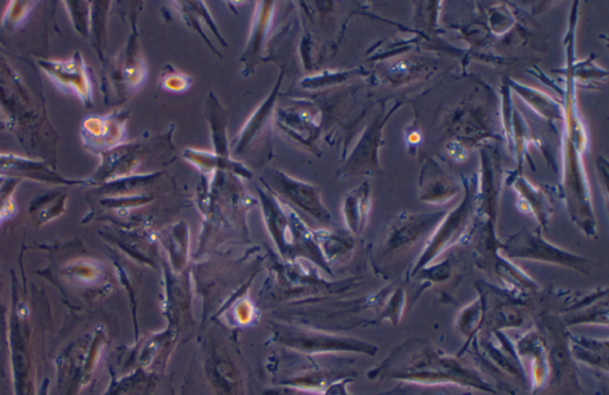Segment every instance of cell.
<instances>
[{"label":"cell","mask_w":609,"mask_h":395,"mask_svg":"<svg viewBox=\"0 0 609 395\" xmlns=\"http://www.w3.org/2000/svg\"><path fill=\"white\" fill-rule=\"evenodd\" d=\"M369 379L395 380L407 386H456L497 393L491 382L461 357L450 356L425 340H408L369 372Z\"/></svg>","instance_id":"6da1fadb"},{"label":"cell","mask_w":609,"mask_h":395,"mask_svg":"<svg viewBox=\"0 0 609 395\" xmlns=\"http://www.w3.org/2000/svg\"><path fill=\"white\" fill-rule=\"evenodd\" d=\"M464 188H466V194H464L462 202L439 222L438 227L426 242L422 254L414 262L410 277H416L419 271L429 267L445 250L456 246L469 234L479 200H477V187L474 183Z\"/></svg>","instance_id":"7a4b0ae2"},{"label":"cell","mask_w":609,"mask_h":395,"mask_svg":"<svg viewBox=\"0 0 609 395\" xmlns=\"http://www.w3.org/2000/svg\"><path fill=\"white\" fill-rule=\"evenodd\" d=\"M499 250L506 259L551 263V265L574 269L582 274L592 273L590 261L586 257L571 254L546 242L541 230H521L507 237L504 243H500Z\"/></svg>","instance_id":"3957f363"},{"label":"cell","mask_w":609,"mask_h":395,"mask_svg":"<svg viewBox=\"0 0 609 395\" xmlns=\"http://www.w3.org/2000/svg\"><path fill=\"white\" fill-rule=\"evenodd\" d=\"M445 212L401 213L386 225L378 249L379 261L393 259L417 244L423 237L432 235Z\"/></svg>","instance_id":"277c9868"},{"label":"cell","mask_w":609,"mask_h":395,"mask_svg":"<svg viewBox=\"0 0 609 395\" xmlns=\"http://www.w3.org/2000/svg\"><path fill=\"white\" fill-rule=\"evenodd\" d=\"M40 66L59 89L73 92L84 104L92 103L91 81L79 53L68 61H40Z\"/></svg>","instance_id":"5b68a950"},{"label":"cell","mask_w":609,"mask_h":395,"mask_svg":"<svg viewBox=\"0 0 609 395\" xmlns=\"http://www.w3.org/2000/svg\"><path fill=\"white\" fill-rule=\"evenodd\" d=\"M282 343L287 344L293 349L304 351V353H334V351H345V353H359L374 356L378 353V347L372 343L354 340V338L329 336L323 334L312 335L291 334L281 337Z\"/></svg>","instance_id":"8992f818"},{"label":"cell","mask_w":609,"mask_h":395,"mask_svg":"<svg viewBox=\"0 0 609 395\" xmlns=\"http://www.w3.org/2000/svg\"><path fill=\"white\" fill-rule=\"evenodd\" d=\"M419 192L423 202L444 205L457 196L458 185L445 169L430 160L420 175Z\"/></svg>","instance_id":"52a82bcc"},{"label":"cell","mask_w":609,"mask_h":395,"mask_svg":"<svg viewBox=\"0 0 609 395\" xmlns=\"http://www.w3.org/2000/svg\"><path fill=\"white\" fill-rule=\"evenodd\" d=\"M513 190L518 193L519 209L527 215L535 217L541 227L545 228L549 224L554 206L542 188L536 187L527 181L525 178H513Z\"/></svg>","instance_id":"ba28073f"},{"label":"cell","mask_w":609,"mask_h":395,"mask_svg":"<svg viewBox=\"0 0 609 395\" xmlns=\"http://www.w3.org/2000/svg\"><path fill=\"white\" fill-rule=\"evenodd\" d=\"M83 135L87 146L110 149L123 140L124 127L115 118L90 117L83 123Z\"/></svg>","instance_id":"9c48e42d"},{"label":"cell","mask_w":609,"mask_h":395,"mask_svg":"<svg viewBox=\"0 0 609 395\" xmlns=\"http://www.w3.org/2000/svg\"><path fill=\"white\" fill-rule=\"evenodd\" d=\"M370 208H372V199H370L369 183L366 181L347 194L344 200L343 215L351 233L362 234L368 222Z\"/></svg>","instance_id":"30bf717a"},{"label":"cell","mask_w":609,"mask_h":395,"mask_svg":"<svg viewBox=\"0 0 609 395\" xmlns=\"http://www.w3.org/2000/svg\"><path fill=\"white\" fill-rule=\"evenodd\" d=\"M281 193H284L287 198H290L293 203L300 206L301 209L311 213L313 217L324 221V219L330 218V213L324 209L316 190H313L309 185H301L300 183H293L292 180L282 181L279 186Z\"/></svg>","instance_id":"8fae6325"},{"label":"cell","mask_w":609,"mask_h":395,"mask_svg":"<svg viewBox=\"0 0 609 395\" xmlns=\"http://www.w3.org/2000/svg\"><path fill=\"white\" fill-rule=\"evenodd\" d=\"M581 338L582 340H575V343L571 346V355L588 366L602 368L607 372V344L601 347L600 341L586 340L585 337Z\"/></svg>","instance_id":"7c38bea8"},{"label":"cell","mask_w":609,"mask_h":395,"mask_svg":"<svg viewBox=\"0 0 609 395\" xmlns=\"http://www.w3.org/2000/svg\"><path fill=\"white\" fill-rule=\"evenodd\" d=\"M102 273V266L90 260L74 261L65 268L67 278L87 285L97 282L102 277Z\"/></svg>","instance_id":"4fadbf2b"},{"label":"cell","mask_w":609,"mask_h":395,"mask_svg":"<svg viewBox=\"0 0 609 395\" xmlns=\"http://www.w3.org/2000/svg\"><path fill=\"white\" fill-rule=\"evenodd\" d=\"M33 6L34 3L29 2H12L4 14V27L8 29L17 28L27 18Z\"/></svg>","instance_id":"5bb4252c"},{"label":"cell","mask_w":609,"mask_h":395,"mask_svg":"<svg viewBox=\"0 0 609 395\" xmlns=\"http://www.w3.org/2000/svg\"><path fill=\"white\" fill-rule=\"evenodd\" d=\"M190 84L191 80L188 79L186 75L180 73L167 74L166 77L162 79L163 89L172 92L186 91Z\"/></svg>","instance_id":"9a60e30c"},{"label":"cell","mask_w":609,"mask_h":395,"mask_svg":"<svg viewBox=\"0 0 609 395\" xmlns=\"http://www.w3.org/2000/svg\"><path fill=\"white\" fill-rule=\"evenodd\" d=\"M16 211L14 199L11 197V190L9 187H3L0 190V223L4 219L12 216V213Z\"/></svg>","instance_id":"2e32d148"},{"label":"cell","mask_w":609,"mask_h":395,"mask_svg":"<svg viewBox=\"0 0 609 395\" xmlns=\"http://www.w3.org/2000/svg\"><path fill=\"white\" fill-rule=\"evenodd\" d=\"M351 381H353V379L350 378H343L337 380L336 382H334V384L328 387V390H326L324 395H351L348 392V384ZM380 395H387V393Z\"/></svg>","instance_id":"e0dca14e"},{"label":"cell","mask_w":609,"mask_h":395,"mask_svg":"<svg viewBox=\"0 0 609 395\" xmlns=\"http://www.w3.org/2000/svg\"><path fill=\"white\" fill-rule=\"evenodd\" d=\"M2 184H3V180H2V178H0V185H2Z\"/></svg>","instance_id":"ac0fdd59"}]
</instances>
